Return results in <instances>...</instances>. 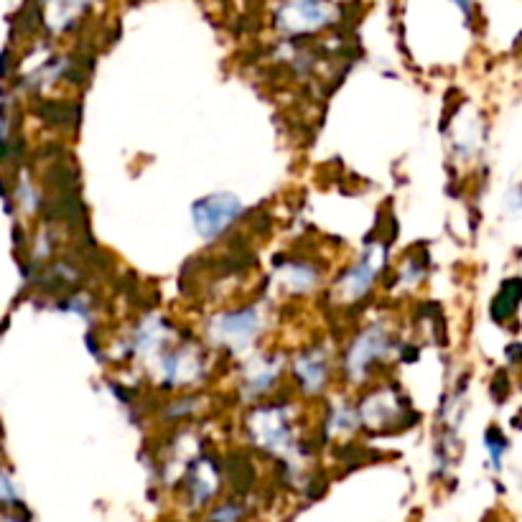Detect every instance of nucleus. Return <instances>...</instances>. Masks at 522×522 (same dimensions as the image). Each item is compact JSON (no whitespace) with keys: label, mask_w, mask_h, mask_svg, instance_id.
<instances>
[{"label":"nucleus","mask_w":522,"mask_h":522,"mask_svg":"<svg viewBox=\"0 0 522 522\" xmlns=\"http://www.w3.org/2000/svg\"><path fill=\"white\" fill-rule=\"evenodd\" d=\"M484 446H487V451L492 454V464L500 466L502 454L507 451V441L502 438V433L497 431V428H489L487 436H484Z\"/></svg>","instance_id":"4468645a"},{"label":"nucleus","mask_w":522,"mask_h":522,"mask_svg":"<svg viewBox=\"0 0 522 522\" xmlns=\"http://www.w3.org/2000/svg\"><path fill=\"white\" fill-rule=\"evenodd\" d=\"M357 413H360L362 426L382 428L403 416L405 403L403 398H400L398 388H393V385H380V388L370 390L367 398L360 400Z\"/></svg>","instance_id":"9b49d317"},{"label":"nucleus","mask_w":522,"mask_h":522,"mask_svg":"<svg viewBox=\"0 0 522 522\" xmlns=\"http://www.w3.org/2000/svg\"><path fill=\"white\" fill-rule=\"evenodd\" d=\"M276 281L281 283V288H286L288 293L306 296V293H311L321 283V268L304 258L283 260L276 268Z\"/></svg>","instance_id":"f8f14e48"},{"label":"nucleus","mask_w":522,"mask_h":522,"mask_svg":"<svg viewBox=\"0 0 522 522\" xmlns=\"http://www.w3.org/2000/svg\"><path fill=\"white\" fill-rule=\"evenodd\" d=\"M385 255H388V247L377 240H370L365 255L354 265H349L342 273V278L337 281L339 304H357V301H362V298L372 291V286L377 283V276H380L382 265H385Z\"/></svg>","instance_id":"0eeeda50"},{"label":"nucleus","mask_w":522,"mask_h":522,"mask_svg":"<svg viewBox=\"0 0 522 522\" xmlns=\"http://www.w3.org/2000/svg\"><path fill=\"white\" fill-rule=\"evenodd\" d=\"M242 214H245V204L235 194L217 191V194H209V197L194 202L191 222H194V230L204 242H217L219 237H225L240 222Z\"/></svg>","instance_id":"423d86ee"},{"label":"nucleus","mask_w":522,"mask_h":522,"mask_svg":"<svg viewBox=\"0 0 522 522\" xmlns=\"http://www.w3.org/2000/svg\"><path fill=\"white\" fill-rule=\"evenodd\" d=\"M199 408V398H184V400H174V403H169V410H166V416L174 418V421H179V418H186L191 416L194 410Z\"/></svg>","instance_id":"2eb2a0df"},{"label":"nucleus","mask_w":522,"mask_h":522,"mask_svg":"<svg viewBox=\"0 0 522 522\" xmlns=\"http://www.w3.org/2000/svg\"><path fill=\"white\" fill-rule=\"evenodd\" d=\"M8 69H11V51H3L0 54V79L8 77Z\"/></svg>","instance_id":"dca6fc26"},{"label":"nucleus","mask_w":522,"mask_h":522,"mask_svg":"<svg viewBox=\"0 0 522 522\" xmlns=\"http://www.w3.org/2000/svg\"><path fill=\"white\" fill-rule=\"evenodd\" d=\"M291 413L293 410L281 403L255 405L253 413L247 416V433L260 449L270 454H288L296 441Z\"/></svg>","instance_id":"39448f33"},{"label":"nucleus","mask_w":522,"mask_h":522,"mask_svg":"<svg viewBox=\"0 0 522 522\" xmlns=\"http://www.w3.org/2000/svg\"><path fill=\"white\" fill-rule=\"evenodd\" d=\"M158 385L169 390L194 388L209 375V360L197 342H176L151 362Z\"/></svg>","instance_id":"7ed1b4c3"},{"label":"nucleus","mask_w":522,"mask_h":522,"mask_svg":"<svg viewBox=\"0 0 522 522\" xmlns=\"http://www.w3.org/2000/svg\"><path fill=\"white\" fill-rule=\"evenodd\" d=\"M171 334H174V326L163 319L161 314L143 316L135 324L133 332L123 339V354L125 357H133V360L153 362L163 349L174 344L171 342Z\"/></svg>","instance_id":"6e6552de"},{"label":"nucleus","mask_w":522,"mask_h":522,"mask_svg":"<svg viewBox=\"0 0 522 522\" xmlns=\"http://www.w3.org/2000/svg\"><path fill=\"white\" fill-rule=\"evenodd\" d=\"M339 21L332 0H283L276 11V29L288 39L314 36Z\"/></svg>","instance_id":"20e7f679"},{"label":"nucleus","mask_w":522,"mask_h":522,"mask_svg":"<svg viewBox=\"0 0 522 522\" xmlns=\"http://www.w3.org/2000/svg\"><path fill=\"white\" fill-rule=\"evenodd\" d=\"M293 377H296L298 388L304 395H319L329 385V375H332V354L324 344H314L306 347L293 357L291 362Z\"/></svg>","instance_id":"9d476101"},{"label":"nucleus","mask_w":522,"mask_h":522,"mask_svg":"<svg viewBox=\"0 0 522 522\" xmlns=\"http://www.w3.org/2000/svg\"><path fill=\"white\" fill-rule=\"evenodd\" d=\"M265 332V311L258 304L237 306L207 321V339L230 354H247Z\"/></svg>","instance_id":"f257e3e1"},{"label":"nucleus","mask_w":522,"mask_h":522,"mask_svg":"<svg viewBox=\"0 0 522 522\" xmlns=\"http://www.w3.org/2000/svg\"><path fill=\"white\" fill-rule=\"evenodd\" d=\"M283 370H286V357L281 352H263L245 360L240 377L242 400L255 403V400L265 398L278 385Z\"/></svg>","instance_id":"1a4fd4ad"},{"label":"nucleus","mask_w":522,"mask_h":522,"mask_svg":"<svg viewBox=\"0 0 522 522\" xmlns=\"http://www.w3.org/2000/svg\"><path fill=\"white\" fill-rule=\"evenodd\" d=\"M395 352H398V342L393 339L388 326L382 321H372V324L362 326L360 332L352 337V342L347 344V352L342 357L344 375L354 385H362V382H367L370 372L380 362L390 360Z\"/></svg>","instance_id":"f03ea898"},{"label":"nucleus","mask_w":522,"mask_h":522,"mask_svg":"<svg viewBox=\"0 0 522 522\" xmlns=\"http://www.w3.org/2000/svg\"><path fill=\"white\" fill-rule=\"evenodd\" d=\"M95 0H49V26L54 31H67L72 29L77 18H82V13L92 6Z\"/></svg>","instance_id":"ddd939ff"}]
</instances>
